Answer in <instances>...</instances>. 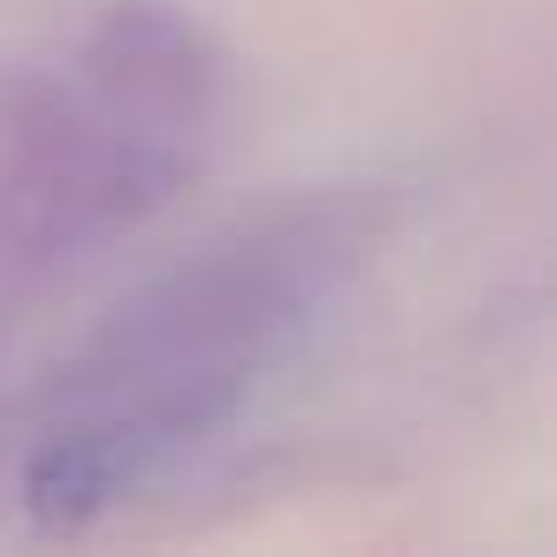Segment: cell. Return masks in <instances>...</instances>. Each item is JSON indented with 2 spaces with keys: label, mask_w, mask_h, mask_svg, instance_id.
Listing matches in <instances>:
<instances>
[{
  "label": "cell",
  "mask_w": 557,
  "mask_h": 557,
  "mask_svg": "<svg viewBox=\"0 0 557 557\" xmlns=\"http://www.w3.org/2000/svg\"><path fill=\"white\" fill-rule=\"evenodd\" d=\"M222 412H230L222 382H184V389L146 397L138 412H108V420L47 435L24 466V511L54 534L92 527L108 504H123L138 481H153L184 443H199V428H214Z\"/></svg>",
  "instance_id": "obj_1"
}]
</instances>
